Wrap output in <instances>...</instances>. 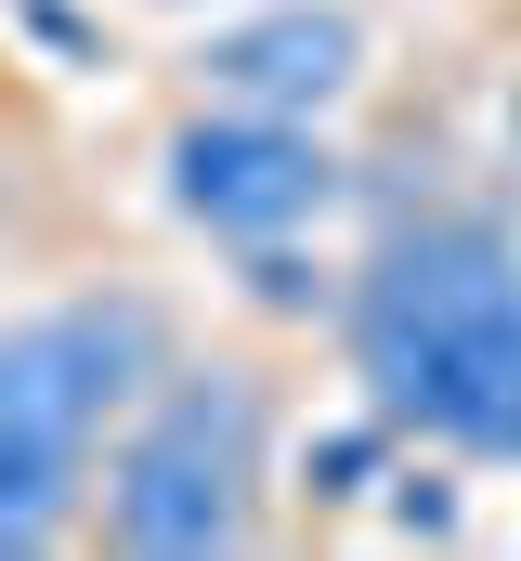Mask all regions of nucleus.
Listing matches in <instances>:
<instances>
[{"label": "nucleus", "mask_w": 521, "mask_h": 561, "mask_svg": "<svg viewBox=\"0 0 521 561\" xmlns=\"http://www.w3.org/2000/svg\"><path fill=\"white\" fill-rule=\"evenodd\" d=\"M339 366L404 444L456 470H521V236L483 209L379 222L339 287Z\"/></svg>", "instance_id": "nucleus-1"}, {"label": "nucleus", "mask_w": 521, "mask_h": 561, "mask_svg": "<svg viewBox=\"0 0 521 561\" xmlns=\"http://www.w3.org/2000/svg\"><path fill=\"white\" fill-rule=\"evenodd\" d=\"M0 236H13V170H0Z\"/></svg>", "instance_id": "nucleus-7"}, {"label": "nucleus", "mask_w": 521, "mask_h": 561, "mask_svg": "<svg viewBox=\"0 0 521 561\" xmlns=\"http://www.w3.org/2000/svg\"><path fill=\"white\" fill-rule=\"evenodd\" d=\"M183 366L170 300L143 287H66L0 313V561H39L92 536V483L118 419Z\"/></svg>", "instance_id": "nucleus-2"}, {"label": "nucleus", "mask_w": 521, "mask_h": 561, "mask_svg": "<svg viewBox=\"0 0 521 561\" xmlns=\"http://www.w3.org/2000/svg\"><path fill=\"white\" fill-rule=\"evenodd\" d=\"M352 196V157L326 144V118H260V105H183L157 131V209L209 249H287Z\"/></svg>", "instance_id": "nucleus-4"}, {"label": "nucleus", "mask_w": 521, "mask_h": 561, "mask_svg": "<svg viewBox=\"0 0 521 561\" xmlns=\"http://www.w3.org/2000/svg\"><path fill=\"white\" fill-rule=\"evenodd\" d=\"M157 13H235V0H157Z\"/></svg>", "instance_id": "nucleus-6"}, {"label": "nucleus", "mask_w": 521, "mask_h": 561, "mask_svg": "<svg viewBox=\"0 0 521 561\" xmlns=\"http://www.w3.org/2000/svg\"><path fill=\"white\" fill-rule=\"evenodd\" d=\"M260 496H274V366L248 340H209L118 419L105 483H92V549L235 561L260 549Z\"/></svg>", "instance_id": "nucleus-3"}, {"label": "nucleus", "mask_w": 521, "mask_h": 561, "mask_svg": "<svg viewBox=\"0 0 521 561\" xmlns=\"http://www.w3.org/2000/svg\"><path fill=\"white\" fill-rule=\"evenodd\" d=\"M183 79L209 105H260V118H339L366 92V13L352 0H235L222 26H196Z\"/></svg>", "instance_id": "nucleus-5"}, {"label": "nucleus", "mask_w": 521, "mask_h": 561, "mask_svg": "<svg viewBox=\"0 0 521 561\" xmlns=\"http://www.w3.org/2000/svg\"><path fill=\"white\" fill-rule=\"evenodd\" d=\"M509 144H521V105H509Z\"/></svg>", "instance_id": "nucleus-8"}]
</instances>
